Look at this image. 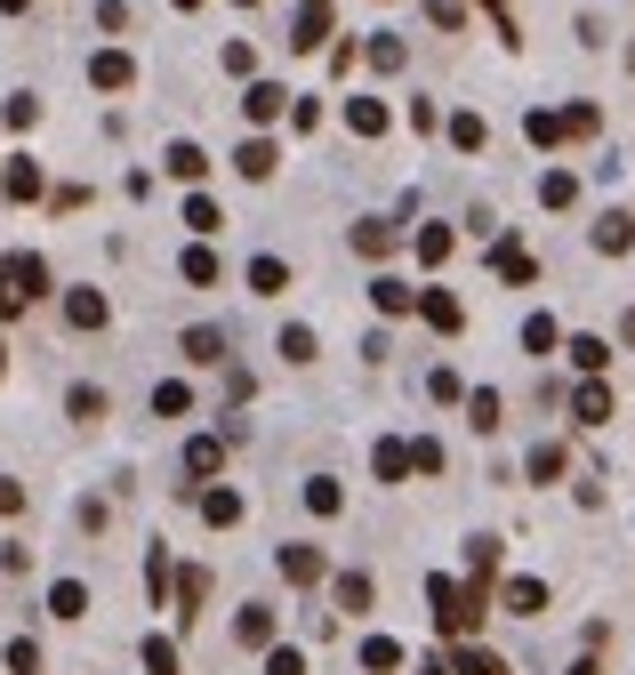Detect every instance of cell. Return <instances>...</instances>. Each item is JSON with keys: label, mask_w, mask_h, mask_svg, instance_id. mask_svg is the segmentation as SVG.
Listing matches in <instances>:
<instances>
[{"label": "cell", "mask_w": 635, "mask_h": 675, "mask_svg": "<svg viewBox=\"0 0 635 675\" xmlns=\"http://www.w3.org/2000/svg\"><path fill=\"white\" fill-rule=\"evenodd\" d=\"M426 17L443 24V32H458V24H466V0H426Z\"/></svg>", "instance_id": "f907efd6"}, {"label": "cell", "mask_w": 635, "mask_h": 675, "mask_svg": "<svg viewBox=\"0 0 635 675\" xmlns=\"http://www.w3.org/2000/svg\"><path fill=\"white\" fill-rule=\"evenodd\" d=\"M274 161H282V153H274V145H265V138H250L242 153H233V169H242V178H250V185H265V178H274Z\"/></svg>", "instance_id": "cb8c5ba5"}, {"label": "cell", "mask_w": 635, "mask_h": 675, "mask_svg": "<svg viewBox=\"0 0 635 675\" xmlns=\"http://www.w3.org/2000/svg\"><path fill=\"white\" fill-rule=\"evenodd\" d=\"M9 675H41V644H32V635L9 644Z\"/></svg>", "instance_id": "c3c4849f"}, {"label": "cell", "mask_w": 635, "mask_h": 675, "mask_svg": "<svg viewBox=\"0 0 635 675\" xmlns=\"http://www.w3.org/2000/svg\"><path fill=\"white\" fill-rule=\"evenodd\" d=\"M386 105H379V97H346V129H354V138H386Z\"/></svg>", "instance_id": "5bb4252c"}, {"label": "cell", "mask_w": 635, "mask_h": 675, "mask_svg": "<svg viewBox=\"0 0 635 675\" xmlns=\"http://www.w3.org/2000/svg\"><path fill=\"white\" fill-rule=\"evenodd\" d=\"M202 603H210V571L193 563V571H178V619H202Z\"/></svg>", "instance_id": "44dd1931"}, {"label": "cell", "mask_w": 635, "mask_h": 675, "mask_svg": "<svg viewBox=\"0 0 635 675\" xmlns=\"http://www.w3.org/2000/svg\"><path fill=\"white\" fill-rule=\"evenodd\" d=\"M451 675H515V667L498 659V652H483V644H458L451 652Z\"/></svg>", "instance_id": "7402d4cb"}, {"label": "cell", "mask_w": 635, "mask_h": 675, "mask_svg": "<svg viewBox=\"0 0 635 675\" xmlns=\"http://www.w3.org/2000/svg\"><path fill=\"white\" fill-rule=\"evenodd\" d=\"M306 515H322V523H330V515H346V491L330 483V475H306Z\"/></svg>", "instance_id": "4316f807"}, {"label": "cell", "mask_w": 635, "mask_h": 675, "mask_svg": "<svg viewBox=\"0 0 635 675\" xmlns=\"http://www.w3.org/2000/svg\"><path fill=\"white\" fill-rule=\"evenodd\" d=\"M419 675H451V667H443V659H426V667H419Z\"/></svg>", "instance_id": "91938a15"}, {"label": "cell", "mask_w": 635, "mask_h": 675, "mask_svg": "<svg viewBox=\"0 0 635 675\" xmlns=\"http://www.w3.org/2000/svg\"><path fill=\"white\" fill-rule=\"evenodd\" d=\"M612 411H619V402H612V386H604V379H587V386L572 394V419H579V426H604Z\"/></svg>", "instance_id": "8fae6325"}, {"label": "cell", "mask_w": 635, "mask_h": 675, "mask_svg": "<svg viewBox=\"0 0 635 675\" xmlns=\"http://www.w3.org/2000/svg\"><path fill=\"white\" fill-rule=\"evenodd\" d=\"M49 619H89V587L81 580H57L49 587Z\"/></svg>", "instance_id": "484cf974"}, {"label": "cell", "mask_w": 635, "mask_h": 675, "mask_svg": "<svg viewBox=\"0 0 635 675\" xmlns=\"http://www.w3.org/2000/svg\"><path fill=\"white\" fill-rule=\"evenodd\" d=\"M563 354H572V370H587V379H595V370L612 362V346H604V338H572V346H563Z\"/></svg>", "instance_id": "60d3db41"}, {"label": "cell", "mask_w": 635, "mask_h": 675, "mask_svg": "<svg viewBox=\"0 0 635 675\" xmlns=\"http://www.w3.org/2000/svg\"><path fill=\"white\" fill-rule=\"evenodd\" d=\"M411 250H419V265H443V258L458 250V233H451V225H419V242H411Z\"/></svg>", "instance_id": "1f68e13d"}, {"label": "cell", "mask_w": 635, "mask_h": 675, "mask_svg": "<svg viewBox=\"0 0 635 675\" xmlns=\"http://www.w3.org/2000/svg\"><path fill=\"white\" fill-rule=\"evenodd\" d=\"M451 145H458V153H483V145H491L483 113H451Z\"/></svg>", "instance_id": "e575fe53"}, {"label": "cell", "mask_w": 635, "mask_h": 675, "mask_svg": "<svg viewBox=\"0 0 635 675\" xmlns=\"http://www.w3.org/2000/svg\"><path fill=\"white\" fill-rule=\"evenodd\" d=\"M233 635H242L250 652H265V644H274V603H242V619H233Z\"/></svg>", "instance_id": "7c38bea8"}, {"label": "cell", "mask_w": 635, "mask_h": 675, "mask_svg": "<svg viewBox=\"0 0 635 675\" xmlns=\"http://www.w3.org/2000/svg\"><path fill=\"white\" fill-rule=\"evenodd\" d=\"M411 314H419L426 330H443V338H451V330H466V306H458L451 290H419V298H411Z\"/></svg>", "instance_id": "8992f818"}, {"label": "cell", "mask_w": 635, "mask_h": 675, "mask_svg": "<svg viewBox=\"0 0 635 675\" xmlns=\"http://www.w3.org/2000/svg\"><path fill=\"white\" fill-rule=\"evenodd\" d=\"M426 394H434V402H458L466 386H458V370H434V379H426Z\"/></svg>", "instance_id": "db71d44e"}, {"label": "cell", "mask_w": 635, "mask_h": 675, "mask_svg": "<svg viewBox=\"0 0 635 675\" xmlns=\"http://www.w3.org/2000/svg\"><path fill=\"white\" fill-rule=\"evenodd\" d=\"M0 193H9V201H41V161H9V169H0Z\"/></svg>", "instance_id": "9a60e30c"}, {"label": "cell", "mask_w": 635, "mask_h": 675, "mask_svg": "<svg viewBox=\"0 0 635 675\" xmlns=\"http://www.w3.org/2000/svg\"><path fill=\"white\" fill-rule=\"evenodd\" d=\"M563 675H604V667H595V659H572V667H563Z\"/></svg>", "instance_id": "6f0895ef"}, {"label": "cell", "mask_w": 635, "mask_h": 675, "mask_svg": "<svg viewBox=\"0 0 635 675\" xmlns=\"http://www.w3.org/2000/svg\"><path fill=\"white\" fill-rule=\"evenodd\" d=\"M426 603H434V627H443V635H475L483 627V612H466V587L443 580V571L426 580Z\"/></svg>", "instance_id": "7a4b0ae2"}, {"label": "cell", "mask_w": 635, "mask_h": 675, "mask_svg": "<svg viewBox=\"0 0 635 675\" xmlns=\"http://www.w3.org/2000/svg\"><path fill=\"white\" fill-rule=\"evenodd\" d=\"M24 9H32V0H0V17H24Z\"/></svg>", "instance_id": "680465c9"}, {"label": "cell", "mask_w": 635, "mask_h": 675, "mask_svg": "<svg viewBox=\"0 0 635 675\" xmlns=\"http://www.w3.org/2000/svg\"><path fill=\"white\" fill-rule=\"evenodd\" d=\"M411 475H443V443L434 434H411Z\"/></svg>", "instance_id": "7bdbcfd3"}, {"label": "cell", "mask_w": 635, "mask_h": 675, "mask_svg": "<svg viewBox=\"0 0 635 675\" xmlns=\"http://www.w3.org/2000/svg\"><path fill=\"white\" fill-rule=\"evenodd\" d=\"M274 563H282V580H290V587H314L322 571H330L314 538H290V547H274Z\"/></svg>", "instance_id": "5b68a950"}, {"label": "cell", "mask_w": 635, "mask_h": 675, "mask_svg": "<svg viewBox=\"0 0 635 675\" xmlns=\"http://www.w3.org/2000/svg\"><path fill=\"white\" fill-rule=\"evenodd\" d=\"M161 161H170V178H185V185H202V178H210V153L193 145V138H178V145L161 153Z\"/></svg>", "instance_id": "ac0fdd59"}, {"label": "cell", "mask_w": 635, "mask_h": 675, "mask_svg": "<svg viewBox=\"0 0 635 675\" xmlns=\"http://www.w3.org/2000/svg\"><path fill=\"white\" fill-rule=\"evenodd\" d=\"M218 64H225V73H250L258 57H250V41H225V49H218Z\"/></svg>", "instance_id": "816d5d0a"}, {"label": "cell", "mask_w": 635, "mask_h": 675, "mask_svg": "<svg viewBox=\"0 0 635 675\" xmlns=\"http://www.w3.org/2000/svg\"><path fill=\"white\" fill-rule=\"evenodd\" d=\"M346 242H354L362 258H386L394 242H403V225H394V218H354V233H346Z\"/></svg>", "instance_id": "9c48e42d"}, {"label": "cell", "mask_w": 635, "mask_h": 675, "mask_svg": "<svg viewBox=\"0 0 635 675\" xmlns=\"http://www.w3.org/2000/svg\"><path fill=\"white\" fill-rule=\"evenodd\" d=\"M362 667H371V675H394V667H403V644H394V635H371V644H362Z\"/></svg>", "instance_id": "74e56055"}, {"label": "cell", "mask_w": 635, "mask_h": 675, "mask_svg": "<svg viewBox=\"0 0 635 675\" xmlns=\"http://www.w3.org/2000/svg\"><path fill=\"white\" fill-rule=\"evenodd\" d=\"M265 675H306V652L298 644H265Z\"/></svg>", "instance_id": "bcb514c9"}, {"label": "cell", "mask_w": 635, "mask_h": 675, "mask_svg": "<svg viewBox=\"0 0 635 675\" xmlns=\"http://www.w3.org/2000/svg\"><path fill=\"white\" fill-rule=\"evenodd\" d=\"M371 475H379V483H403V475H411V443H403V434H386V443L371 451Z\"/></svg>", "instance_id": "2e32d148"}, {"label": "cell", "mask_w": 635, "mask_h": 675, "mask_svg": "<svg viewBox=\"0 0 635 675\" xmlns=\"http://www.w3.org/2000/svg\"><path fill=\"white\" fill-rule=\"evenodd\" d=\"M178 274H185V282H193V290H210V282H218V274H225V265H218V250H210V242H193V250H185V258H178Z\"/></svg>", "instance_id": "603a6c76"}, {"label": "cell", "mask_w": 635, "mask_h": 675, "mask_svg": "<svg viewBox=\"0 0 635 675\" xmlns=\"http://www.w3.org/2000/svg\"><path fill=\"white\" fill-rule=\"evenodd\" d=\"M411 298H419V290H411V282H394V274L371 282V306H379L386 322H403V314H411Z\"/></svg>", "instance_id": "d6986e66"}, {"label": "cell", "mask_w": 635, "mask_h": 675, "mask_svg": "<svg viewBox=\"0 0 635 675\" xmlns=\"http://www.w3.org/2000/svg\"><path fill=\"white\" fill-rule=\"evenodd\" d=\"M491 603H498L507 619H540L555 595H547V580H531V571H515V580H498V587H491Z\"/></svg>", "instance_id": "3957f363"}, {"label": "cell", "mask_w": 635, "mask_h": 675, "mask_svg": "<svg viewBox=\"0 0 635 675\" xmlns=\"http://www.w3.org/2000/svg\"><path fill=\"white\" fill-rule=\"evenodd\" d=\"M32 298H49V258L17 250L9 265H0V314H24Z\"/></svg>", "instance_id": "6da1fadb"}, {"label": "cell", "mask_w": 635, "mask_h": 675, "mask_svg": "<svg viewBox=\"0 0 635 675\" xmlns=\"http://www.w3.org/2000/svg\"><path fill=\"white\" fill-rule=\"evenodd\" d=\"M523 346H531V354H555V346H563V330H555L547 314H531V322H523Z\"/></svg>", "instance_id": "ee69618b"}, {"label": "cell", "mask_w": 635, "mask_h": 675, "mask_svg": "<svg viewBox=\"0 0 635 675\" xmlns=\"http://www.w3.org/2000/svg\"><path fill=\"white\" fill-rule=\"evenodd\" d=\"M185 362H202V370H210V362H225V330L193 322V330H185Z\"/></svg>", "instance_id": "d4e9b609"}, {"label": "cell", "mask_w": 635, "mask_h": 675, "mask_svg": "<svg viewBox=\"0 0 635 675\" xmlns=\"http://www.w3.org/2000/svg\"><path fill=\"white\" fill-rule=\"evenodd\" d=\"M339 612H346V619L371 612V571H339Z\"/></svg>", "instance_id": "f1b7e54d"}, {"label": "cell", "mask_w": 635, "mask_h": 675, "mask_svg": "<svg viewBox=\"0 0 635 675\" xmlns=\"http://www.w3.org/2000/svg\"><path fill=\"white\" fill-rule=\"evenodd\" d=\"M322 41H330V0H306V9H298L290 49H322Z\"/></svg>", "instance_id": "e0dca14e"}, {"label": "cell", "mask_w": 635, "mask_h": 675, "mask_svg": "<svg viewBox=\"0 0 635 675\" xmlns=\"http://www.w3.org/2000/svg\"><path fill=\"white\" fill-rule=\"evenodd\" d=\"M523 138L540 145V153H547V145H563V113H540V105H531V113H523Z\"/></svg>", "instance_id": "d590c367"}, {"label": "cell", "mask_w": 635, "mask_h": 675, "mask_svg": "<svg viewBox=\"0 0 635 675\" xmlns=\"http://www.w3.org/2000/svg\"><path fill=\"white\" fill-rule=\"evenodd\" d=\"M64 411H73L81 426H97V419H105V386H73V394H64Z\"/></svg>", "instance_id": "f35d334b"}, {"label": "cell", "mask_w": 635, "mask_h": 675, "mask_svg": "<svg viewBox=\"0 0 635 675\" xmlns=\"http://www.w3.org/2000/svg\"><path fill=\"white\" fill-rule=\"evenodd\" d=\"M145 675H178V644L170 635H145Z\"/></svg>", "instance_id": "f6af8a7d"}, {"label": "cell", "mask_w": 635, "mask_h": 675, "mask_svg": "<svg viewBox=\"0 0 635 675\" xmlns=\"http://www.w3.org/2000/svg\"><path fill=\"white\" fill-rule=\"evenodd\" d=\"M0 354H9V346H0Z\"/></svg>", "instance_id": "e7e4bbea"}, {"label": "cell", "mask_w": 635, "mask_h": 675, "mask_svg": "<svg viewBox=\"0 0 635 675\" xmlns=\"http://www.w3.org/2000/svg\"><path fill=\"white\" fill-rule=\"evenodd\" d=\"M202 523H210V531H233V523H242V491H225V483L202 491Z\"/></svg>", "instance_id": "ffe728a7"}, {"label": "cell", "mask_w": 635, "mask_h": 675, "mask_svg": "<svg viewBox=\"0 0 635 675\" xmlns=\"http://www.w3.org/2000/svg\"><path fill=\"white\" fill-rule=\"evenodd\" d=\"M619 338H627V346H635V314H627V322H619Z\"/></svg>", "instance_id": "94428289"}, {"label": "cell", "mask_w": 635, "mask_h": 675, "mask_svg": "<svg viewBox=\"0 0 635 675\" xmlns=\"http://www.w3.org/2000/svg\"><path fill=\"white\" fill-rule=\"evenodd\" d=\"M0 515H24V483L17 475H0Z\"/></svg>", "instance_id": "11a10c76"}, {"label": "cell", "mask_w": 635, "mask_h": 675, "mask_svg": "<svg viewBox=\"0 0 635 675\" xmlns=\"http://www.w3.org/2000/svg\"><path fill=\"white\" fill-rule=\"evenodd\" d=\"M458 402H466V426H475V434H498V386H475Z\"/></svg>", "instance_id": "83f0119b"}, {"label": "cell", "mask_w": 635, "mask_h": 675, "mask_svg": "<svg viewBox=\"0 0 635 675\" xmlns=\"http://www.w3.org/2000/svg\"><path fill=\"white\" fill-rule=\"evenodd\" d=\"M250 290H258V298H282V290H290V265H282V258H250Z\"/></svg>", "instance_id": "d6a6232c"}, {"label": "cell", "mask_w": 635, "mask_h": 675, "mask_svg": "<svg viewBox=\"0 0 635 675\" xmlns=\"http://www.w3.org/2000/svg\"><path fill=\"white\" fill-rule=\"evenodd\" d=\"M362 57H371V64H379V73H403V41H394V32H379V41H371V49H362Z\"/></svg>", "instance_id": "7dc6e473"}, {"label": "cell", "mask_w": 635, "mask_h": 675, "mask_svg": "<svg viewBox=\"0 0 635 675\" xmlns=\"http://www.w3.org/2000/svg\"><path fill=\"white\" fill-rule=\"evenodd\" d=\"M153 411H161V419H185V411H193V386H185V379H161V386H153Z\"/></svg>", "instance_id": "8d00e7d4"}, {"label": "cell", "mask_w": 635, "mask_h": 675, "mask_svg": "<svg viewBox=\"0 0 635 675\" xmlns=\"http://www.w3.org/2000/svg\"><path fill=\"white\" fill-rule=\"evenodd\" d=\"M233 9H258V0H233Z\"/></svg>", "instance_id": "be15d7a7"}, {"label": "cell", "mask_w": 635, "mask_h": 675, "mask_svg": "<svg viewBox=\"0 0 635 675\" xmlns=\"http://www.w3.org/2000/svg\"><path fill=\"white\" fill-rule=\"evenodd\" d=\"M178 9H202V0H178Z\"/></svg>", "instance_id": "6125c7cd"}, {"label": "cell", "mask_w": 635, "mask_h": 675, "mask_svg": "<svg viewBox=\"0 0 635 675\" xmlns=\"http://www.w3.org/2000/svg\"><path fill=\"white\" fill-rule=\"evenodd\" d=\"M523 466H531V483H555V475H563V443H531Z\"/></svg>", "instance_id": "b9f144b4"}, {"label": "cell", "mask_w": 635, "mask_h": 675, "mask_svg": "<svg viewBox=\"0 0 635 675\" xmlns=\"http://www.w3.org/2000/svg\"><path fill=\"white\" fill-rule=\"evenodd\" d=\"M282 105H290V89H282V81H250V89H242V113H250L258 129H274Z\"/></svg>", "instance_id": "ba28073f"}, {"label": "cell", "mask_w": 635, "mask_h": 675, "mask_svg": "<svg viewBox=\"0 0 635 675\" xmlns=\"http://www.w3.org/2000/svg\"><path fill=\"white\" fill-rule=\"evenodd\" d=\"M64 322H73V330H105V322H113L105 290H73V298H64Z\"/></svg>", "instance_id": "30bf717a"}, {"label": "cell", "mask_w": 635, "mask_h": 675, "mask_svg": "<svg viewBox=\"0 0 635 675\" xmlns=\"http://www.w3.org/2000/svg\"><path fill=\"white\" fill-rule=\"evenodd\" d=\"M218 466H225V443L218 434H193L185 443V475H218Z\"/></svg>", "instance_id": "f546056e"}, {"label": "cell", "mask_w": 635, "mask_h": 675, "mask_svg": "<svg viewBox=\"0 0 635 675\" xmlns=\"http://www.w3.org/2000/svg\"><path fill=\"white\" fill-rule=\"evenodd\" d=\"M491 274L523 290V282H540V258H531V250L515 242V233H507V242H498V250H491Z\"/></svg>", "instance_id": "52a82bcc"}, {"label": "cell", "mask_w": 635, "mask_h": 675, "mask_svg": "<svg viewBox=\"0 0 635 675\" xmlns=\"http://www.w3.org/2000/svg\"><path fill=\"white\" fill-rule=\"evenodd\" d=\"M595 129H604V113H595V105H572V113H563V138H595Z\"/></svg>", "instance_id": "681fc988"}, {"label": "cell", "mask_w": 635, "mask_h": 675, "mask_svg": "<svg viewBox=\"0 0 635 675\" xmlns=\"http://www.w3.org/2000/svg\"><path fill=\"white\" fill-rule=\"evenodd\" d=\"M185 225H193V233H202V242H210V233L225 225V210H218L210 193H193V201H185Z\"/></svg>", "instance_id": "ab89813d"}, {"label": "cell", "mask_w": 635, "mask_h": 675, "mask_svg": "<svg viewBox=\"0 0 635 675\" xmlns=\"http://www.w3.org/2000/svg\"><path fill=\"white\" fill-rule=\"evenodd\" d=\"M41 121V97H9V129H32Z\"/></svg>", "instance_id": "f5cc1de1"}, {"label": "cell", "mask_w": 635, "mask_h": 675, "mask_svg": "<svg viewBox=\"0 0 635 675\" xmlns=\"http://www.w3.org/2000/svg\"><path fill=\"white\" fill-rule=\"evenodd\" d=\"M97 24H105V32H121V24H129V0H97Z\"/></svg>", "instance_id": "9f6ffc18"}, {"label": "cell", "mask_w": 635, "mask_h": 675, "mask_svg": "<svg viewBox=\"0 0 635 675\" xmlns=\"http://www.w3.org/2000/svg\"><path fill=\"white\" fill-rule=\"evenodd\" d=\"M587 250H595V258H627V250H635V218H627V210H604V218L587 225Z\"/></svg>", "instance_id": "277c9868"}, {"label": "cell", "mask_w": 635, "mask_h": 675, "mask_svg": "<svg viewBox=\"0 0 635 675\" xmlns=\"http://www.w3.org/2000/svg\"><path fill=\"white\" fill-rule=\"evenodd\" d=\"M274 354H282V362H298V370H306V362H314L322 346H314V330H306V322H290V330L274 338Z\"/></svg>", "instance_id": "4dcf8cb0"}, {"label": "cell", "mask_w": 635, "mask_h": 675, "mask_svg": "<svg viewBox=\"0 0 635 675\" xmlns=\"http://www.w3.org/2000/svg\"><path fill=\"white\" fill-rule=\"evenodd\" d=\"M540 201H547V210H572V201H579V178H572V169H547V178H540Z\"/></svg>", "instance_id": "836d02e7"}, {"label": "cell", "mask_w": 635, "mask_h": 675, "mask_svg": "<svg viewBox=\"0 0 635 675\" xmlns=\"http://www.w3.org/2000/svg\"><path fill=\"white\" fill-rule=\"evenodd\" d=\"M89 81H97V89H129V81H138V64H129L121 49H97V57H89Z\"/></svg>", "instance_id": "4fadbf2b"}]
</instances>
